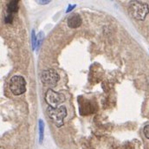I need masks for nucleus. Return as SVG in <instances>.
I'll return each instance as SVG.
<instances>
[{
  "label": "nucleus",
  "instance_id": "obj_10",
  "mask_svg": "<svg viewBox=\"0 0 149 149\" xmlns=\"http://www.w3.org/2000/svg\"><path fill=\"white\" fill-rule=\"evenodd\" d=\"M37 47V38H36V35H35V31H32V49H35Z\"/></svg>",
  "mask_w": 149,
  "mask_h": 149
},
{
  "label": "nucleus",
  "instance_id": "obj_2",
  "mask_svg": "<svg viewBox=\"0 0 149 149\" xmlns=\"http://www.w3.org/2000/svg\"><path fill=\"white\" fill-rule=\"evenodd\" d=\"M47 113L49 119L55 123L57 127H61L63 126L64 118L67 116V109L64 106H60L57 108L48 106Z\"/></svg>",
  "mask_w": 149,
  "mask_h": 149
},
{
  "label": "nucleus",
  "instance_id": "obj_6",
  "mask_svg": "<svg viewBox=\"0 0 149 149\" xmlns=\"http://www.w3.org/2000/svg\"><path fill=\"white\" fill-rule=\"evenodd\" d=\"M67 24L71 29H76L81 25V17L79 14L71 15L67 21Z\"/></svg>",
  "mask_w": 149,
  "mask_h": 149
},
{
  "label": "nucleus",
  "instance_id": "obj_11",
  "mask_svg": "<svg viewBox=\"0 0 149 149\" xmlns=\"http://www.w3.org/2000/svg\"><path fill=\"white\" fill-rule=\"evenodd\" d=\"M143 133H144L145 137L149 140V125H147V126L144 127V128H143Z\"/></svg>",
  "mask_w": 149,
  "mask_h": 149
},
{
  "label": "nucleus",
  "instance_id": "obj_3",
  "mask_svg": "<svg viewBox=\"0 0 149 149\" xmlns=\"http://www.w3.org/2000/svg\"><path fill=\"white\" fill-rule=\"evenodd\" d=\"M9 88L14 95H21L26 92V81L21 75H14L10 78Z\"/></svg>",
  "mask_w": 149,
  "mask_h": 149
},
{
  "label": "nucleus",
  "instance_id": "obj_13",
  "mask_svg": "<svg viewBox=\"0 0 149 149\" xmlns=\"http://www.w3.org/2000/svg\"><path fill=\"white\" fill-rule=\"evenodd\" d=\"M74 8H75V5H70V7L67 9V12H70V10H72Z\"/></svg>",
  "mask_w": 149,
  "mask_h": 149
},
{
  "label": "nucleus",
  "instance_id": "obj_4",
  "mask_svg": "<svg viewBox=\"0 0 149 149\" xmlns=\"http://www.w3.org/2000/svg\"><path fill=\"white\" fill-rule=\"evenodd\" d=\"M60 80L59 74L52 69L43 70L41 74V81L42 83L49 88H54L57 85L58 81Z\"/></svg>",
  "mask_w": 149,
  "mask_h": 149
},
{
  "label": "nucleus",
  "instance_id": "obj_9",
  "mask_svg": "<svg viewBox=\"0 0 149 149\" xmlns=\"http://www.w3.org/2000/svg\"><path fill=\"white\" fill-rule=\"evenodd\" d=\"M12 21H13V16L10 14H7V16L4 18V22L6 24H10V23H12Z\"/></svg>",
  "mask_w": 149,
  "mask_h": 149
},
{
  "label": "nucleus",
  "instance_id": "obj_12",
  "mask_svg": "<svg viewBox=\"0 0 149 149\" xmlns=\"http://www.w3.org/2000/svg\"><path fill=\"white\" fill-rule=\"evenodd\" d=\"M37 3L39 4H47V3H50V1L49 0H37Z\"/></svg>",
  "mask_w": 149,
  "mask_h": 149
},
{
  "label": "nucleus",
  "instance_id": "obj_8",
  "mask_svg": "<svg viewBox=\"0 0 149 149\" xmlns=\"http://www.w3.org/2000/svg\"><path fill=\"white\" fill-rule=\"evenodd\" d=\"M44 136V122L42 120H39V142L40 144L42 143Z\"/></svg>",
  "mask_w": 149,
  "mask_h": 149
},
{
  "label": "nucleus",
  "instance_id": "obj_7",
  "mask_svg": "<svg viewBox=\"0 0 149 149\" xmlns=\"http://www.w3.org/2000/svg\"><path fill=\"white\" fill-rule=\"evenodd\" d=\"M19 9V2L17 0H13L10 1L8 4H7V13L12 15L13 13L17 12Z\"/></svg>",
  "mask_w": 149,
  "mask_h": 149
},
{
  "label": "nucleus",
  "instance_id": "obj_5",
  "mask_svg": "<svg viewBox=\"0 0 149 149\" xmlns=\"http://www.w3.org/2000/svg\"><path fill=\"white\" fill-rule=\"evenodd\" d=\"M65 100H66V98L63 94L58 93L56 91H54L52 88H49L46 92L45 101L47 102L49 106L56 108V106L64 102Z\"/></svg>",
  "mask_w": 149,
  "mask_h": 149
},
{
  "label": "nucleus",
  "instance_id": "obj_1",
  "mask_svg": "<svg viewBox=\"0 0 149 149\" xmlns=\"http://www.w3.org/2000/svg\"><path fill=\"white\" fill-rule=\"evenodd\" d=\"M128 10L130 15L136 20H144L149 13V6L148 3L141 1H131Z\"/></svg>",
  "mask_w": 149,
  "mask_h": 149
}]
</instances>
